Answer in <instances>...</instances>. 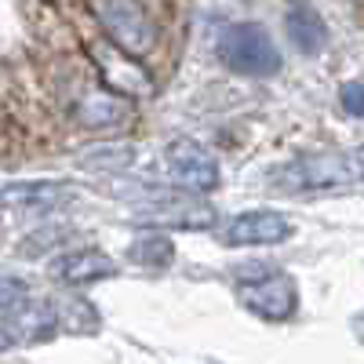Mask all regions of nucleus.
I'll return each instance as SVG.
<instances>
[{
    "mask_svg": "<svg viewBox=\"0 0 364 364\" xmlns=\"http://www.w3.org/2000/svg\"><path fill=\"white\" fill-rule=\"evenodd\" d=\"M11 208L22 204V208H55L66 200V186H55V182H22V186H8V197H4Z\"/></svg>",
    "mask_w": 364,
    "mask_h": 364,
    "instance_id": "11",
    "label": "nucleus"
},
{
    "mask_svg": "<svg viewBox=\"0 0 364 364\" xmlns=\"http://www.w3.org/2000/svg\"><path fill=\"white\" fill-rule=\"evenodd\" d=\"M291 237V219L273 208H248L223 226V240L233 248L240 245H281Z\"/></svg>",
    "mask_w": 364,
    "mask_h": 364,
    "instance_id": "6",
    "label": "nucleus"
},
{
    "mask_svg": "<svg viewBox=\"0 0 364 364\" xmlns=\"http://www.w3.org/2000/svg\"><path fill=\"white\" fill-rule=\"evenodd\" d=\"M91 55H95L99 70L106 73V84H113L117 91H124V95H142V91H149V77H146V70L135 63L139 55L117 48V44H113V48H109V44H99Z\"/></svg>",
    "mask_w": 364,
    "mask_h": 364,
    "instance_id": "8",
    "label": "nucleus"
},
{
    "mask_svg": "<svg viewBox=\"0 0 364 364\" xmlns=\"http://www.w3.org/2000/svg\"><path fill=\"white\" fill-rule=\"evenodd\" d=\"M139 248H146V255H135V259H146V262H168L171 259V245L164 237H154V240H146V245H139Z\"/></svg>",
    "mask_w": 364,
    "mask_h": 364,
    "instance_id": "13",
    "label": "nucleus"
},
{
    "mask_svg": "<svg viewBox=\"0 0 364 364\" xmlns=\"http://www.w3.org/2000/svg\"><path fill=\"white\" fill-rule=\"evenodd\" d=\"M117 273V262L102 252H66L51 262V277L63 284H95Z\"/></svg>",
    "mask_w": 364,
    "mask_h": 364,
    "instance_id": "9",
    "label": "nucleus"
},
{
    "mask_svg": "<svg viewBox=\"0 0 364 364\" xmlns=\"http://www.w3.org/2000/svg\"><path fill=\"white\" fill-rule=\"evenodd\" d=\"M339 102L350 117H364V80H350L339 87Z\"/></svg>",
    "mask_w": 364,
    "mask_h": 364,
    "instance_id": "12",
    "label": "nucleus"
},
{
    "mask_svg": "<svg viewBox=\"0 0 364 364\" xmlns=\"http://www.w3.org/2000/svg\"><path fill=\"white\" fill-rule=\"evenodd\" d=\"M284 33L299 55H321L331 41L328 22L321 18V11L310 0H288L284 4Z\"/></svg>",
    "mask_w": 364,
    "mask_h": 364,
    "instance_id": "7",
    "label": "nucleus"
},
{
    "mask_svg": "<svg viewBox=\"0 0 364 364\" xmlns=\"http://www.w3.org/2000/svg\"><path fill=\"white\" fill-rule=\"evenodd\" d=\"M277 182L299 193H336L364 182V146L324 149V154L299 157L277 171Z\"/></svg>",
    "mask_w": 364,
    "mask_h": 364,
    "instance_id": "1",
    "label": "nucleus"
},
{
    "mask_svg": "<svg viewBox=\"0 0 364 364\" xmlns=\"http://www.w3.org/2000/svg\"><path fill=\"white\" fill-rule=\"evenodd\" d=\"M357 331H360V339H364V317H360V321H357Z\"/></svg>",
    "mask_w": 364,
    "mask_h": 364,
    "instance_id": "14",
    "label": "nucleus"
},
{
    "mask_svg": "<svg viewBox=\"0 0 364 364\" xmlns=\"http://www.w3.org/2000/svg\"><path fill=\"white\" fill-rule=\"evenodd\" d=\"M219 58L240 77H273L281 70V51L259 22H230L219 29Z\"/></svg>",
    "mask_w": 364,
    "mask_h": 364,
    "instance_id": "2",
    "label": "nucleus"
},
{
    "mask_svg": "<svg viewBox=\"0 0 364 364\" xmlns=\"http://www.w3.org/2000/svg\"><path fill=\"white\" fill-rule=\"evenodd\" d=\"M128 117V106L113 99L109 91H95V95H84L80 99V109H77V120L84 128H113Z\"/></svg>",
    "mask_w": 364,
    "mask_h": 364,
    "instance_id": "10",
    "label": "nucleus"
},
{
    "mask_svg": "<svg viewBox=\"0 0 364 364\" xmlns=\"http://www.w3.org/2000/svg\"><path fill=\"white\" fill-rule=\"evenodd\" d=\"M87 8L109 37V44L132 55H146L157 48V22L149 18L139 0H87Z\"/></svg>",
    "mask_w": 364,
    "mask_h": 364,
    "instance_id": "4",
    "label": "nucleus"
},
{
    "mask_svg": "<svg viewBox=\"0 0 364 364\" xmlns=\"http://www.w3.org/2000/svg\"><path fill=\"white\" fill-rule=\"evenodd\" d=\"M164 171L171 182H178L182 190H193V193H211L219 186L215 157L190 139H175L164 146Z\"/></svg>",
    "mask_w": 364,
    "mask_h": 364,
    "instance_id": "5",
    "label": "nucleus"
},
{
    "mask_svg": "<svg viewBox=\"0 0 364 364\" xmlns=\"http://www.w3.org/2000/svg\"><path fill=\"white\" fill-rule=\"evenodd\" d=\"M237 299L248 314L262 317V321H288L299 310V291L295 281L281 269L269 266H252L237 273Z\"/></svg>",
    "mask_w": 364,
    "mask_h": 364,
    "instance_id": "3",
    "label": "nucleus"
}]
</instances>
